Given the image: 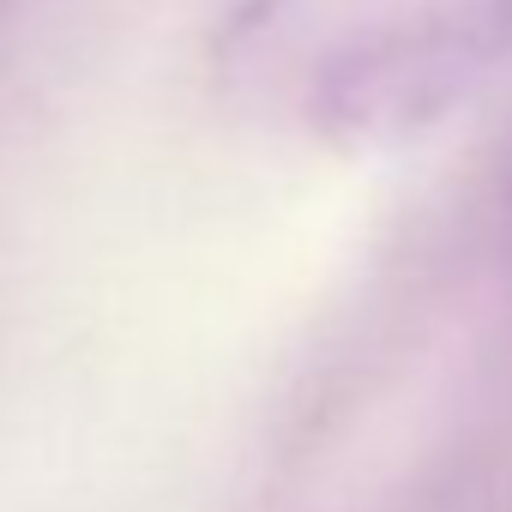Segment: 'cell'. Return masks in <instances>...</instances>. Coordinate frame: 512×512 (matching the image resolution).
<instances>
[{
    "label": "cell",
    "mask_w": 512,
    "mask_h": 512,
    "mask_svg": "<svg viewBox=\"0 0 512 512\" xmlns=\"http://www.w3.org/2000/svg\"><path fill=\"white\" fill-rule=\"evenodd\" d=\"M512 67V0H229L217 97L326 151H392Z\"/></svg>",
    "instance_id": "cell-1"
}]
</instances>
